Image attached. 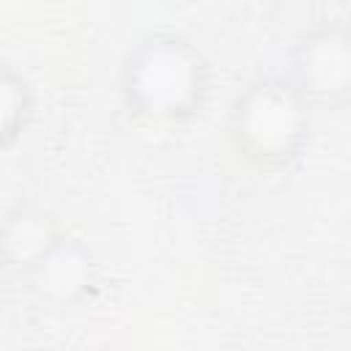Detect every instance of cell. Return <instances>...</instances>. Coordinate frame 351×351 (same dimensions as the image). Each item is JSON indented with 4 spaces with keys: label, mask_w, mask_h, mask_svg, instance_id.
Wrapping results in <instances>:
<instances>
[{
    "label": "cell",
    "mask_w": 351,
    "mask_h": 351,
    "mask_svg": "<svg viewBox=\"0 0 351 351\" xmlns=\"http://www.w3.org/2000/svg\"><path fill=\"white\" fill-rule=\"evenodd\" d=\"M214 66L178 30H151L123 55L118 93L123 110L148 126L178 129L200 118L211 101Z\"/></svg>",
    "instance_id": "6da1fadb"
},
{
    "label": "cell",
    "mask_w": 351,
    "mask_h": 351,
    "mask_svg": "<svg viewBox=\"0 0 351 351\" xmlns=\"http://www.w3.org/2000/svg\"><path fill=\"white\" fill-rule=\"evenodd\" d=\"M315 115L285 74H263L230 99L225 134L247 167L258 173H285L307 154Z\"/></svg>",
    "instance_id": "7a4b0ae2"
},
{
    "label": "cell",
    "mask_w": 351,
    "mask_h": 351,
    "mask_svg": "<svg viewBox=\"0 0 351 351\" xmlns=\"http://www.w3.org/2000/svg\"><path fill=\"white\" fill-rule=\"evenodd\" d=\"M288 82L315 112H340L351 101V33L340 19H324L296 36L288 52Z\"/></svg>",
    "instance_id": "3957f363"
},
{
    "label": "cell",
    "mask_w": 351,
    "mask_h": 351,
    "mask_svg": "<svg viewBox=\"0 0 351 351\" xmlns=\"http://www.w3.org/2000/svg\"><path fill=\"white\" fill-rule=\"evenodd\" d=\"M22 280L41 307L71 313L96 299L101 266L82 239L66 233L30 271L22 274Z\"/></svg>",
    "instance_id": "277c9868"
},
{
    "label": "cell",
    "mask_w": 351,
    "mask_h": 351,
    "mask_svg": "<svg viewBox=\"0 0 351 351\" xmlns=\"http://www.w3.org/2000/svg\"><path fill=\"white\" fill-rule=\"evenodd\" d=\"M66 236L60 219L33 203L14 206L0 219V258L5 271H30Z\"/></svg>",
    "instance_id": "5b68a950"
},
{
    "label": "cell",
    "mask_w": 351,
    "mask_h": 351,
    "mask_svg": "<svg viewBox=\"0 0 351 351\" xmlns=\"http://www.w3.org/2000/svg\"><path fill=\"white\" fill-rule=\"evenodd\" d=\"M36 88L22 69L0 58V151L14 148L36 118Z\"/></svg>",
    "instance_id": "8992f818"
},
{
    "label": "cell",
    "mask_w": 351,
    "mask_h": 351,
    "mask_svg": "<svg viewBox=\"0 0 351 351\" xmlns=\"http://www.w3.org/2000/svg\"><path fill=\"white\" fill-rule=\"evenodd\" d=\"M3 274H8V271H5V266H3V258H0V277H3Z\"/></svg>",
    "instance_id": "52a82bcc"
}]
</instances>
